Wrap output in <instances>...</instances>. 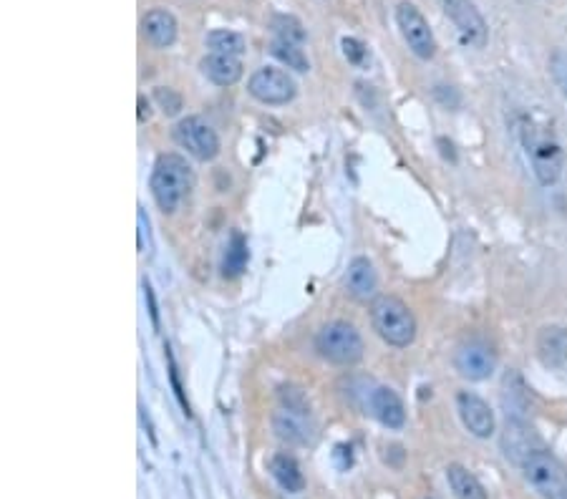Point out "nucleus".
<instances>
[{
  "label": "nucleus",
  "instance_id": "nucleus-1",
  "mask_svg": "<svg viewBox=\"0 0 567 499\" xmlns=\"http://www.w3.org/2000/svg\"><path fill=\"white\" fill-rule=\"evenodd\" d=\"M192 182H195V174L192 167L187 164V159L182 154H162V157L154 162L152 179H149V190H152L154 202L159 205V210L172 215L177 212V207L182 205L184 197L192 190Z\"/></svg>",
  "mask_w": 567,
  "mask_h": 499
},
{
  "label": "nucleus",
  "instance_id": "nucleus-2",
  "mask_svg": "<svg viewBox=\"0 0 567 499\" xmlns=\"http://www.w3.org/2000/svg\"><path fill=\"white\" fill-rule=\"evenodd\" d=\"M520 139L537 182H540L542 187L555 184L562 174V149L560 144H557V139L552 137L550 129L527 119L520 127Z\"/></svg>",
  "mask_w": 567,
  "mask_h": 499
},
{
  "label": "nucleus",
  "instance_id": "nucleus-3",
  "mask_svg": "<svg viewBox=\"0 0 567 499\" xmlns=\"http://www.w3.org/2000/svg\"><path fill=\"white\" fill-rule=\"evenodd\" d=\"M373 331L389 346L406 348L416 338V318L409 305L396 295H376L371 303Z\"/></svg>",
  "mask_w": 567,
  "mask_h": 499
},
{
  "label": "nucleus",
  "instance_id": "nucleus-4",
  "mask_svg": "<svg viewBox=\"0 0 567 499\" xmlns=\"http://www.w3.org/2000/svg\"><path fill=\"white\" fill-rule=\"evenodd\" d=\"M315 351L333 366H356L363 358V338L351 323L333 321L318 331Z\"/></svg>",
  "mask_w": 567,
  "mask_h": 499
},
{
  "label": "nucleus",
  "instance_id": "nucleus-5",
  "mask_svg": "<svg viewBox=\"0 0 567 499\" xmlns=\"http://www.w3.org/2000/svg\"><path fill=\"white\" fill-rule=\"evenodd\" d=\"M525 479L542 499H567V469L555 454L537 447L520 464Z\"/></svg>",
  "mask_w": 567,
  "mask_h": 499
},
{
  "label": "nucleus",
  "instance_id": "nucleus-6",
  "mask_svg": "<svg viewBox=\"0 0 567 499\" xmlns=\"http://www.w3.org/2000/svg\"><path fill=\"white\" fill-rule=\"evenodd\" d=\"M396 26H399L406 46L411 48V53H414L416 58L431 61V58L436 56L434 31H431L429 21H426L424 13H421L414 3L404 0V3L396 6Z\"/></svg>",
  "mask_w": 567,
  "mask_h": 499
},
{
  "label": "nucleus",
  "instance_id": "nucleus-7",
  "mask_svg": "<svg viewBox=\"0 0 567 499\" xmlns=\"http://www.w3.org/2000/svg\"><path fill=\"white\" fill-rule=\"evenodd\" d=\"M441 8H444V16L454 23L464 46H487L489 26L472 0H441Z\"/></svg>",
  "mask_w": 567,
  "mask_h": 499
},
{
  "label": "nucleus",
  "instance_id": "nucleus-8",
  "mask_svg": "<svg viewBox=\"0 0 567 499\" xmlns=\"http://www.w3.org/2000/svg\"><path fill=\"white\" fill-rule=\"evenodd\" d=\"M174 139L187 154H192L200 162H212L220 154V139L215 129L207 124L202 116H187L174 127Z\"/></svg>",
  "mask_w": 567,
  "mask_h": 499
},
{
  "label": "nucleus",
  "instance_id": "nucleus-9",
  "mask_svg": "<svg viewBox=\"0 0 567 499\" xmlns=\"http://www.w3.org/2000/svg\"><path fill=\"white\" fill-rule=\"evenodd\" d=\"M247 91H250L252 99H258L260 104L283 106L295 99L298 86H295V81L290 79L288 71L265 66V69H258L250 76V81H247Z\"/></svg>",
  "mask_w": 567,
  "mask_h": 499
},
{
  "label": "nucleus",
  "instance_id": "nucleus-10",
  "mask_svg": "<svg viewBox=\"0 0 567 499\" xmlns=\"http://www.w3.org/2000/svg\"><path fill=\"white\" fill-rule=\"evenodd\" d=\"M454 366H457L459 376L469 381H487L497 368V356L492 348L482 341H469L459 346L457 356H454Z\"/></svg>",
  "mask_w": 567,
  "mask_h": 499
},
{
  "label": "nucleus",
  "instance_id": "nucleus-11",
  "mask_svg": "<svg viewBox=\"0 0 567 499\" xmlns=\"http://www.w3.org/2000/svg\"><path fill=\"white\" fill-rule=\"evenodd\" d=\"M457 411L462 419L464 429L477 439H489L494 434V411L489 409L487 401L482 396L472 394V391H459L457 394Z\"/></svg>",
  "mask_w": 567,
  "mask_h": 499
},
{
  "label": "nucleus",
  "instance_id": "nucleus-12",
  "mask_svg": "<svg viewBox=\"0 0 567 499\" xmlns=\"http://www.w3.org/2000/svg\"><path fill=\"white\" fill-rule=\"evenodd\" d=\"M368 409L376 416L378 421L389 429H401L406 424V406L401 401V396L394 389H386V386H376L371 391V399H368Z\"/></svg>",
  "mask_w": 567,
  "mask_h": 499
},
{
  "label": "nucleus",
  "instance_id": "nucleus-13",
  "mask_svg": "<svg viewBox=\"0 0 567 499\" xmlns=\"http://www.w3.org/2000/svg\"><path fill=\"white\" fill-rule=\"evenodd\" d=\"M273 431L278 439L293 444V447H305L313 442V429L308 424V416L298 411L280 409L273 414Z\"/></svg>",
  "mask_w": 567,
  "mask_h": 499
},
{
  "label": "nucleus",
  "instance_id": "nucleus-14",
  "mask_svg": "<svg viewBox=\"0 0 567 499\" xmlns=\"http://www.w3.org/2000/svg\"><path fill=\"white\" fill-rule=\"evenodd\" d=\"M537 358L547 368L567 366V328L545 326L537 333Z\"/></svg>",
  "mask_w": 567,
  "mask_h": 499
},
{
  "label": "nucleus",
  "instance_id": "nucleus-15",
  "mask_svg": "<svg viewBox=\"0 0 567 499\" xmlns=\"http://www.w3.org/2000/svg\"><path fill=\"white\" fill-rule=\"evenodd\" d=\"M537 447H540V444H537L532 429H527V426L517 419L507 421L504 434H502V449H504V454H507V459L522 464L527 454L535 452Z\"/></svg>",
  "mask_w": 567,
  "mask_h": 499
},
{
  "label": "nucleus",
  "instance_id": "nucleus-16",
  "mask_svg": "<svg viewBox=\"0 0 567 499\" xmlns=\"http://www.w3.org/2000/svg\"><path fill=\"white\" fill-rule=\"evenodd\" d=\"M376 288H378V278H376V270H373L371 260L353 258L351 265H348V273H346L348 295L356 300H371V298H376Z\"/></svg>",
  "mask_w": 567,
  "mask_h": 499
},
{
  "label": "nucleus",
  "instance_id": "nucleus-17",
  "mask_svg": "<svg viewBox=\"0 0 567 499\" xmlns=\"http://www.w3.org/2000/svg\"><path fill=\"white\" fill-rule=\"evenodd\" d=\"M177 18L164 8H154L144 16L142 31L154 48H169L177 41Z\"/></svg>",
  "mask_w": 567,
  "mask_h": 499
},
{
  "label": "nucleus",
  "instance_id": "nucleus-18",
  "mask_svg": "<svg viewBox=\"0 0 567 499\" xmlns=\"http://www.w3.org/2000/svg\"><path fill=\"white\" fill-rule=\"evenodd\" d=\"M202 74L217 86H235L242 79V61L237 56H222V53H210L202 61Z\"/></svg>",
  "mask_w": 567,
  "mask_h": 499
},
{
  "label": "nucleus",
  "instance_id": "nucleus-19",
  "mask_svg": "<svg viewBox=\"0 0 567 499\" xmlns=\"http://www.w3.org/2000/svg\"><path fill=\"white\" fill-rule=\"evenodd\" d=\"M268 467L275 482H278L285 492L300 494L305 489V477L303 472H300V464L295 462L290 454H275Z\"/></svg>",
  "mask_w": 567,
  "mask_h": 499
},
{
  "label": "nucleus",
  "instance_id": "nucleus-20",
  "mask_svg": "<svg viewBox=\"0 0 567 499\" xmlns=\"http://www.w3.org/2000/svg\"><path fill=\"white\" fill-rule=\"evenodd\" d=\"M447 482L457 499H489L484 484L467 467H462V464H449Z\"/></svg>",
  "mask_w": 567,
  "mask_h": 499
},
{
  "label": "nucleus",
  "instance_id": "nucleus-21",
  "mask_svg": "<svg viewBox=\"0 0 567 499\" xmlns=\"http://www.w3.org/2000/svg\"><path fill=\"white\" fill-rule=\"evenodd\" d=\"M247 265V242L240 232H232L230 242H227L225 258H222V275L225 278H237L242 275Z\"/></svg>",
  "mask_w": 567,
  "mask_h": 499
},
{
  "label": "nucleus",
  "instance_id": "nucleus-22",
  "mask_svg": "<svg viewBox=\"0 0 567 499\" xmlns=\"http://www.w3.org/2000/svg\"><path fill=\"white\" fill-rule=\"evenodd\" d=\"M270 53L278 58L280 64L288 66V69H293V71H300V74H305V71L310 69L308 56H305L303 48H300L298 43L280 41V38H275V41L270 43Z\"/></svg>",
  "mask_w": 567,
  "mask_h": 499
},
{
  "label": "nucleus",
  "instance_id": "nucleus-23",
  "mask_svg": "<svg viewBox=\"0 0 567 499\" xmlns=\"http://www.w3.org/2000/svg\"><path fill=\"white\" fill-rule=\"evenodd\" d=\"M207 46H210L212 53H222V56H242L245 51V38L235 31H227V28H220V31L207 33Z\"/></svg>",
  "mask_w": 567,
  "mask_h": 499
},
{
  "label": "nucleus",
  "instance_id": "nucleus-24",
  "mask_svg": "<svg viewBox=\"0 0 567 499\" xmlns=\"http://www.w3.org/2000/svg\"><path fill=\"white\" fill-rule=\"evenodd\" d=\"M270 28H273L275 38H280V41L298 43V46L305 41L303 23H300L298 18H293V16H273V21H270Z\"/></svg>",
  "mask_w": 567,
  "mask_h": 499
},
{
  "label": "nucleus",
  "instance_id": "nucleus-25",
  "mask_svg": "<svg viewBox=\"0 0 567 499\" xmlns=\"http://www.w3.org/2000/svg\"><path fill=\"white\" fill-rule=\"evenodd\" d=\"M280 401H283V409L298 411V414H310V401L303 394V389L298 386H280Z\"/></svg>",
  "mask_w": 567,
  "mask_h": 499
},
{
  "label": "nucleus",
  "instance_id": "nucleus-26",
  "mask_svg": "<svg viewBox=\"0 0 567 499\" xmlns=\"http://www.w3.org/2000/svg\"><path fill=\"white\" fill-rule=\"evenodd\" d=\"M550 74L552 79H555L557 89H560L562 96L567 99V51H562V48H557L550 56Z\"/></svg>",
  "mask_w": 567,
  "mask_h": 499
},
{
  "label": "nucleus",
  "instance_id": "nucleus-27",
  "mask_svg": "<svg viewBox=\"0 0 567 499\" xmlns=\"http://www.w3.org/2000/svg\"><path fill=\"white\" fill-rule=\"evenodd\" d=\"M154 101H157L159 109H162L167 116H174L182 111V96L172 89H164V86L154 89Z\"/></svg>",
  "mask_w": 567,
  "mask_h": 499
},
{
  "label": "nucleus",
  "instance_id": "nucleus-28",
  "mask_svg": "<svg viewBox=\"0 0 567 499\" xmlns=\"http://www.w3.org/2000/svg\"><path fill=\"white\" fill-rule=\"evenodd\" d=\"M343 53L351 64H361L363 58H366V48H363L361 41L356 38H343Z\"/></svg>",
  "mask_w": 567,
  "mask_h": 499
},
{
  "label": "nucleus",
  "instance_id": "nucleus-29",
  "mask_svg": "<svg viewBox=\"0 0 567 499\" xmlns=\"http://www.w3.org/2000/svg\"><path fill=\"white\" fill-rule=\"evenodd\" d=\"M404 459H406V454H404V449L399 447V444H391V447L386 449V462H389L391 467L401 469V464H404Z\"/></svg>",
  "mask_w": 567,
  "mask_h": 499
}]
</instances>
